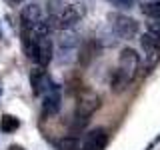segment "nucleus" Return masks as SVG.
I'll return each instance as SVG.
<instances>
[{"label": "nucleus", "instance_id": "nucleus-1", "mask_svg": "<svg viewBox=\"0 0 160 150\" xmlns=\"http://www.w3.org/2000/svg\"><path fill=\"white\" fill-rule=\"evenodd\" d=\"M82 16H84V6L76 2V4H68V6H62L60 10L52 12L48 16V20L52 24V28L56 30H70L80 22Z\"/></svg>", "mask_w": 160, "mask_h": 150}, {"label": "nucleus", "instance_id": "nucleus-2", "mask_svg": "<svg viewBox=\"0 0 160 150\" xmlns=\"http://www.w3.org/2000/svg\"><path fill=\"white\" fill-rule=\"evenodd\" d=\"M138 68H140V56L134 48H122L120 52V58H118V72L122 74L128 82H132L134 76L138 74Z\"/></svg>", "mask_w": 160, "mask_h": 150}, {"label": "nucleus", "instance_id": "nucleus-3", "mask_svg": "<svg viewBox=\"0 0 160 150\" xmlns=\"http://www.w3.org/2000/svg\"><path fill=\"white\" fill-rule=\"evenodd\" d=\"M110 24H112V28L116 30L120 38H126V40L134 38L138 32V22L132 16H126V14H118V12L110 14Z\"/></svg>", "mask_w": 160, "mask_h": 150}, {"label": "nucleus", "instance_id": "nucleus-4", "mask_svg": "<svg viewBox=\"0 0 160 150\" xmlns=\"http://www.w3.org/2000/svg\"><path fill=\"white\" fill-rule=\"evenodd\" d=\"M30 84H32V92L36 94V96H42V94H48L52 86H50V78L46 74V70L42 66H38L30 72Z\"/></svg>", "mask_w": 160, "mask_h": 150}, {"label": "nucleus", "instance_id": "nucleus-5", "mask_svg": "<svg viewBox=\"0 0 160 150\" xmlns=\"http://www.w3.org/2000/svg\"><path fill=\"white\" fill-rule=\"evenodd\" d=\"M106 144H108L106 130L104 128H94V130H90V132L86 134V138H84L80 150H104Z\"/></svg>", "mask_w": 160, "mask_h": 150}, {"label": "nucleus", "instance_id": "nucleus-6", "mask_svg": "<svg viewBox=\"0 0 160 150\" xmlns=\"http://www.w3.org/2000/svg\"><path fill=\"white\" fill-rule=\"evenodd\" d=\"M100 106V98L92 92H84L82 96L78 98V104H76V114L78 116H84V118H90L94 112L98 110Z\"/></svg>", "mask_w": 160, "mask_h": 150}, {"label": "nucleus", "instance_id": "nucleus-7", "mask_svg": "<svg viewBox=\"0 0 160 150\" xmlns=\"http://www.w3.org/2000/svg\"><path fill=\"white\" fill-rule=\"evenodd\" d=\"M42 10H40L38 4H26L22 10H20V26L32 30L36 24L42 20Z\"/></svg>", "mask_w": 160, "mask_h": 150}, {"label": "nucleus", "instance_id": "nucleus-8", "mask_svg": "<svg viewBox=\"0 0 160 150\" xmlns=\"http://www.w3.org/2000/svg\"><path fill=\"white\" fill-rule=\"evenodd\" d=\"M38 38L34 30H28V28H22V34H20V42H22V50L28 58L36 60L38 56Z\"/></svg>", "mask_w": 160, "mask_h": 150}, {"label": "nucleus", "instance_id": "nucleus-9", "mask_svg": "<svg viewBox=\"0 0 160 150\" xmlns=\"http://www.w3.org/2000/svg\"><path fill=\"white\" fill-rule=\"evenodd\" d=\"M60 106H62V96H60V92H58V86H52V90L44 96L42 114L44 116H54L60 110Z\"/></svg>", "mask_w": 160, "mask_h": 150}, {"label": "nucleus", "instance_id": "nucleus-10", "mask_svg": "<svg viewBox=\"0 0 160 150\" xmlns=\"http://www.w3.org/2000/svg\"><path fill=\"white\" fill-rule=\"evenodd\" d=\"M52 54H54V44L52 40H50L48 36H40L38 38V56L34 62L38 64V66H48L50 60H52Z\"/></svg>", "mask_w": 160, "mask_h": 150}, {"label": "nucleus", "instance_id": "nucleus-11", "mask_svg": "<svg viewBox=\"0 0 160 150\" xmlns=\"http://www.w3.org/2000/svg\"><path fill=\"white\" fill-rule=\"evenodd\" d=\"M100 54V44L96 40H86V42L80 46V54H78V62L80 64H88L94 56Z\"/></svg>", "mask_w": 160, "mask_h": 150}, {"label": "nucleus", "instance_id": "nucleus-12", "mask_svg": "<svg viewBox=\"0 0 160 150\" xmlns=\"http://www.w3.org/2000/svg\"><path fill=\"white\" fill-rule=\"evenodd\" d=\"M140 46H142L144 54H148V52H154V50H160L158 36H156V34H152V32H146V34H142V36H140Z\"/></svg>", "mask_w": 160, "mask_h": 150}, {"label": "nucleus", "instance_id": "nucleus-13", "mask_svg": "<svg viewBox=\"0 0 160 150\" xmlns=\"http://www.w3.org/2000/svg\"><path fill=\"white\" fill-rule=\"evenodd\" d=\"M58 44H60V50H72L78 44V38H76V34L70 32V30H60Z\"/></svg>", "mask_w": 160, "mask_h": 150}, {"label": "nucleus", "instance_id": "nucleus-14", "mask_svg": "<svg viewBox=\"0 0 160 150\" xmlns=\"http://www.w3.org/2000/svg\"><path fill=\"white\" fill-rule=\"evenodd\" d=\"M18 126H20V120H18L16 116L4 114V116L0 118V130H2V132H6V134L16 132V128H18Z\"/></svg>", "mask_w": 160, "mask_h": 150}, {"label": "nucleus", "instance_id": "nucleus-15", "mask_svg": "<svg viewBox=\"0 0 160 150\" xmlns=\"http://www.w3.org/2000/svg\"><path fill=\"white\" fill-rule=\"evenodd\" d=\"M142 14L148 18H160V0H148V2H144Z\"/></svg>", "mask_w": 160, "mask_h": 150}, {"label": "nucleus", "instance_id": "nucleus-16", "mask_svg": "<svg viewBox=\"0 0 160 150\" xmlns=\"http://www.w3.org/2000/svg\"><path fill=\"white\" fill-rule=\"evenodd\" d=\"M58 148L60 150H80V142H78L76 136H66V138L60 140Z\"/></svg>", "mask_w": 160, "mask_h": 150}, {"label": "nucleus", "instance_id": "nucleus-17", "mask_svg": "<svg viewBox=\"0 0 160 150\" xmlns=\"http://www.w3.org/2000/svg\"><path fill=\"white\" fill-rule=\"evenodd\" d=\"M108 2L118 10H130L134 6V0H108Z\"/></svg>", "mask_w": 160, "mask_h": 150}, {"label": "nucleus", "instance_id": "nucleus-18", "mask_svg": "<svg viewBox=\"0 0 160 150\" xmlns=\"http://www.w3.org/2000/svg\"><path fill=\"white\" fill-rule=\"evenodd\" d=\"M148 32L156 34V36H160V18H150L148 22Z\"/></svg>", "mask_w": 160, "mask_h": 150}, {"label": "nucleus", "instance_id": "nucleus-19", "mask_svg": "<svg viewBox=\"0 0 160 150\" xmlns=\"http://www.w3.org/2000/svg\"><path fill=\"white\" fill-rule=\"evenodd\" d=\"M12 2H22V0H12Z\"/></svg>", "mask_w": 160, "mask_h": 150}, {"label": "nucleus", "instance_id": "nucleus-20", "mask_svg": "<svg viewBox=\"0 0 160 150\" xmlns=\"http://www.w3.org/2000/svg\"><path fill=\"white\" fill-rule=\"evenodd\" d=\"M158 44H160V36H158Z\"/></svg>", "mask_w": 160, "mask_h": 150}, {"label": "nucleus", "instance_id": "nucleus-21", "mask_svg": "<svg viewBox=\"0 0 160 150\" xmlns=\"http://www.w3.org/2000/svg\"><path fill=\"white\" fill-rule=\"evenodd\" d=\"M0 94H2V88H0Z\"/></svg>", "mask_w": 160, "mask_h": 150}]
</instances>
